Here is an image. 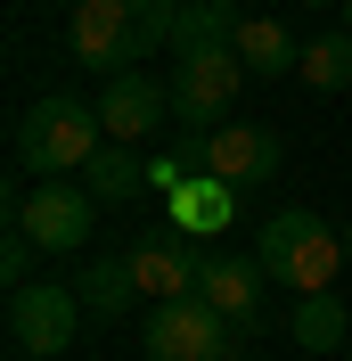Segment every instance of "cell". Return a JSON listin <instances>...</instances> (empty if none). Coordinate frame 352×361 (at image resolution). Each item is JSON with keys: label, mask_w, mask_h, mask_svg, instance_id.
I'll return each instance as SVG.
<instances>
[{"label": "cell", "mask_w": 352, "mask_h": 361, "mask_svg": "<svg viewBox=\"0 0 352 361\" xmlns=\"http://www.w3.org/2000/svg\"><path fill=\"white\" fill-rule=\"evenodd\" d=\"M8 148H17V164H25L33 180H66V173H82V164L107 148L99 99H74V90H49V99H33V107L17 115Z\"/></svg>", "instance_id": "1"}, {"label": "cell", "mask_w": 352, "mask_h": 361, "mask_svg": "<svg viewBox=\"0 0 352 361\" xmlns=\"http://www.w3.org/2000/svg\"><path fill=\"white\" fill-rule=\"evenodd\" d=\"M254 255H263V271L279 279V288H295V295H320V288H336V271L352 263L344 255V238H336L311 205H287V214H270L263 222V238H254Z\"/></svg>", "instance_id": "2"}, {"label": "cell", "mask_w": 352, "mask_h": 361, "mask_svg": "<svg viewBox=\"0 0 352 361\" xmlns=\"http://www.w3.org/2000/svg\"><path fill=\"white\" fill-rule=\"evenodd\" d=\"M8 230H25V238L49 247V255H74V247H90V230H99V197H90L82 180L8 189Z\"/></svg>", "instance_id": "3"}, {"label": "cell", "mask_w": 352, "mask_h": 361, "mask_svg": "<svg viewBox=\"0 0 352 361\" xmlns=\"http://www.w3.org/2000/svg\"><path fill=\"white\" fill-rule=\"evenodd\" d=\"M238 82H246L238 49H172V123L180 132H221Z\"/></svg>", "instance_id": "4"}, {"label": "cell", "mask_w": 352, "mask_h": 361, "mask_svg": "<svg viewBox=\"0 0 352 361\" xmlns=\"http://www.w3.org/2000/svg\"><path fill=\"white\" fill-rule=\"evenodd\" d=\"M230 312H213L205 295H172V304H156L148 320H139V345H148V361H221L230 353Z\"/></svg>", "instance_id": "5"}, {"label": "cell", "mask_w": 352, "mask_h": 361, "mask_svg": "<svg viewBox=\"0 0 352 361\" xmlns=\"http://www.w3.org/2000/svg\"><path fill=\"white\" fill-rule=\"evenodd\" d=\"M82 295L74 288H58V279H33V288H17L8 295V345H17V353H66L74 337H82Z\"/></svg>", "instance_id": "6"}, {"label": "cell", "mask_w": 352, "mask_h": 361, "mask_svg": "<svg viewBox=\"0 0 352 361\" xmlns=\"http://www.w3.org/2000/svg\"><path fill=\"white\" fill-rule=\"evenodd\" d=\"M123 255H132V271H139V295H148V304L197 295V271H205L197 230H180V222H156V230H139V238H132Z\"/></svg>", "instance_id": "7"}, {"label": "cell", "mask_w": 352, "mask_h": 361, "mask_svg": "<svg viewBox=\"0 0 352 361\" xmlns=\"http://www.w3.org/2000/svg\"><path fill=\"white\" fill-rule=\"evenodd\" d=\"M263 288H270V271L263 255H238V247H205V271H197V295L213 304V312H230V329H263Z\"/></svg>", "instance_id": "8"}, {"label": "cell", "mask_w": 352, "mask_h": 361, "mask_svg": "<svg viewBox=\"0 0 352 361\" xmlns=\"http://www.w3.org/2000/svg\"><path fill=\"white\" fill-rule=\"evenodd\" d=\"M66 49L82 58L90 74H132V66H139L132 8H123V0H82V8L66 17Z\"/></svg>", "instance_id": "9"}, {"label": "cell", "mask_w": 352, "mask_h": 361, "mask_svg": "<svg viewBox=\"0 0 352 361\" xmlns=\"http://www.w3.org/2000/svg\"><path fill=\"white\" fill-rule=\"evenodd\" d=\"M99 123H107V140L139 148V140H148L156 123H172V82H156L148 66H132V74H107V90H99Z\"/></svg>", "instance_id": "10"}, {"label": "cell", "mask_w": 352, "mask_h": 361, "mask_svg": "<svg viewBox=\"0 0 352 361\" xmlns=\"http://www.w3.org/2000/svg\"><path fill=\"white\" fill-rule=\"evenodd\" d=\"M205 173L230 180V189H263L279 173V132H263V123H221L205 140Z\"/></svg>", "instance_id": "11"}, {"label": "cell", "mask_w": 352, "mask_h": 361, "mask_svg": "<svg viewBox=\"0 0 352 361\" xmlns=\"http://www.w3.org/2000/svg\"><path fill=\"white\" fill-rule=\"evenodd\" d=\"M74 295H82L90 320L132 312V304H139V271H132V255H90V263L74 271Z\"/></svg>", "instance_id": "12"}, {"label": "cell", "mask_w": 352, "mask_h": 361, "mask_svg": "<svg viewBox=\"0 0 352 361\" xmlns=\"http://www.w3.org/2000/svg\"><path fill=\"white\" fill-rule=\"evenodd\" d=\"M238 58H246L254 82H279V74L303 66V33L279 25V17H246V25H238Z\"/></svg>", "instance_id": "13"}, {"label": "cell", "mask_w": 352, "mask_h": 361, "mask_svg": "<svg viewBox=\"0 0 352 361\" xmlns=\"http://www.w3.org/2000/svg\"><path fill=\"white\" fill-rule=\"evenodd\" d=\"M82 189L99 205H132L139 189H156L148 180V164H139V148H123V140H107V148H99V157L82 164Z\"/></svg>", "instance_id": "14"}, {"label": "cell", "mask_w": 352, "mask_h": 361, "mask_svg": "<svg viewBox=\"0 0 352 361\" xmlns=\"http://www.w3.org/2000/svg\"><path fill=\"white\" fill-rule=\"evenodd\" d=\"M238 25H246L238 0H180L172 49H238Z\"/></svg>", "instance_id": "15"}, {"label": "cell", "mask_w": 352, "mask_h": 361, "mask_svg": "<svg viewBox=\"0 0 352 361\" xmlns=\"http://www.w3.org/2000/svg\"><path fill=\"white\" fill-rule=\"evenodd\" d=\"M344 329H352V312H344V295H336V288L295 295V320H287V337L303 345V353H336V345H344Z\"/></svg>", "instance_id": "16"}, {"label": "cell", "mask_w": 352, "mask_h": 361, "mask_svg": "<svg viewBox=\"0 0 352 361\" xmlns=\"http://www.w3.org/2000/svg\"><path fill=\"white\" fill-rule=\"evenodd\" d=\"M230 205H238V189L213 180V173H197V180H180V189H172V222L197 230V238H213V230H230Z\"/></svg>", "instance_id": "17"}, {"label": "cell", "mask_w": 352, "mask_h": 361, "mask_svg": "<svg viewBox=\"0 0 352 361\" xmlns=\"http://www.w3.org/2000/svg\"><path fill=\"white\" fill-rule=\"evenodd\" d=\"M295 74H303L311 90H344V82H352V33H311Z\"/></svg>", "instance_id": "18"}, {"label": "cell", "mask_w": 352, "mask_h": 361, "mask_svg": "<svg viewBox=\"0 0 352 361\" xmlns=\"http://www.w3.org/2000/svg\"><path fill=\"white\" fill-rule=\"evenodd\" d=\"M132 8V33H139V58L148 49H172V25H180V0H123Z\"/></svg>", "instance_id": "19"}, {"label": "cell", "mask_w": 352, "mask_h": 361, "mask_svg": "<svg viewBox=\"0 0 352 361\" xmlns=\"http://www.w3.org/2000/svg\"><path fill=\"white\" fill-rule=\"evenodd\" d=\"M33 255H42V247H33L25 230H8V247H0V279H8V295L33 288Z\"/></svg>", "instance_id": "20"}, {"label": "cell", "mask_w": 352, "mask_h": 361, "mask_svg": "<svg viewBox=\"0 0 352 361\" xmlns=\"http://www.w3.org/2000/svg\"><path fill=\"white\" fill-rule=\"evenodd\" d=\"M221 361H246V329H238V337H230V353H221Z\"/></svg>", "instance_id": "21"}, {"label": "cell", "mask_w": 352, "mask_h": 361, "mask_svg": "<svg viewBox=\"0 0 352 361\" xmlns=\"http://www.w3.org/2000/svg\"><path fill=\"white\" fill-rule=\"evenodd\" d=\"M58 8H66V17H74V8H82V0H58Z\"/></svg>", "instance_id": "22"}, {"label": "cell", "mask_w": 352, "mask_h": 361, "mask_svg": "<svg viewBox=\"0 0 352 361\" xmlns=\"http://www.w3.org/2000/svg\"><path fill=\"white\" fill-rule=\"evenodd\" d=\"M344 33H352V0H344Z\"/></svg>", "instance_id": "23"}, {"label": "cell", "mask_w": 352, "mask_h": 361, "mask_svg": "<svg viewBox=\"0 0 352 361\" xmlns=\"http://www.w3.org/2000/svg\"><path fill=\"white\" fill-rule=\"evenodd\" d=\"M303 8H328V0H303Z\"/></svg>", "instance_id": "24"}, {"label": "cell", "mask_w": 352, "mask_h": 361, "mask_svg": "<svg viewBox=\"0 0 352 361\" xmlns=\"http://www.w3.org/2000/svg\"><path fill=\"white\" fill-rule=\"evenodd\" d=\"M17 361H42V353H17Z\"/></svg>", "instance_id": "25"}, {"label": "cell", "mask_w": 352, "mask_h": 361, "mask_svg": "<svg viewBox=\"0 0 352 361\" xmlns=\"http://www.w3.org/2000/svg\"><path fill=\"white\" fill-rule=\"evenodd\" d=\"M344 255H352V230H344Z\"/></svg>", "instance_id": "26"}]
</instances>
